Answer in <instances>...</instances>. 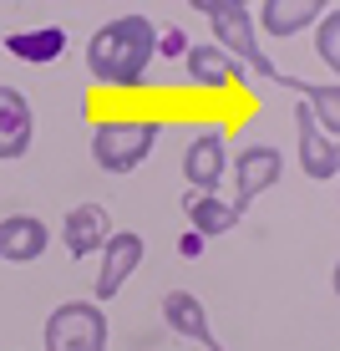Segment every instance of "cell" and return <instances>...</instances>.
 <instances>
[{"instance_id": "2", "label": "cell", "mask_w": 340, "mask_h": 351, "mask_svg": "<svg viewBox=\"0 0 340 351\" xmlns=\"http://www.w3.org/2000/svg\"><path fill=\"white\" fill-rule=\"evenodd\" d=\"M157 138H163V123L157 117H107V123L92 128V163L102 173H132L153 158Z\"/></svg>"}, {"instance_id": "7", "label": "cell", "mask_w": 340, "mask_h": 351, "mask_svg": "<svg viewBox=\"0 0 340 351\" xmlns=\"http://www.w3.org/2000/svg\"><path fill=\"white\" fill-rule=\"evenodd\" d=\"M142 255H148V245H142L138 229H112V234H107L102 255H96V260H102V270H96V306L112 300L117 290L132 280V270L142 265Z\"/></svg>"}, {"instance_id": "6", "label": "cell", "mask_w": 340, "mask_h": 351, "mask_svg": "<svg viewBox=\"0 0 340 351\" xmlns=\"http://www.w3.org/2000/svg\"><path fill=\"white\" fill-rule=\"evenodd\" d=\"M228 168H234V193H239L234 209L249 214V204L279 184V173H285V153L270 148V143H254V148H244L239 158H228Z\"/></svg>"}, {"instance_id": "16", "label": "cell", "mask_w": 340, "mask_h": 351, "mask_svg": "<svg viewBox=\"0 0 340 351\" xmlns=\"http://www.w3.org/2000/svg\"><path fill=\"white\" fill-rule=\"evenodd\" d=\"M183 214H188L193 234H203V239L228 234V229H239V219H244L228 199H218V193H193V189L183 193Z\"/></svg>"}, {"instance_id": "5", "label": "cell", "mask_w": 340, "mask_h": 351, "mask_svg": "<svg viewBox=\"0 0 340 351\" xmlns=\"http://www.w3.org/2000/svg\"><path fill=\"white\" fill-rule=\"evenodd\" d=\"M178 163H183V178H188L193 193H213L218 184H224V173H228V132L218 123L193 128Z\"/></svg>"}, {"instance_id": "13", "label": "cell", "mask_w": 340, "mask_h": 351, "mask_svg": "<svg viewBox=\"0 0 340 351\" xmlns=\"http://www.w3.org/2000/svg\"><path fill=\"white\" fill-rule=\"evenodd\" d=\"M107 234H112V219H107L102 204H77V209H71L66 219H62V245H66V255H71V260H92V255H102Z\"/></svg>"}, {"instance_id": "4", "label": "cell", "mask_w": 340, "mask_h": 351, "mask_svg": "<svg viewBox=\"0 0 340 351\" xmlns=\"http://www.w3.org/2000/svg\"><path fill=\"white\" fill-rule=\"evenodd\" d=\"M46 351H107V316L96 300H62L46 316Z\"/></svg>"}, {"instance_id": "9", "label": "cell", "mask_w": 340, "mask_h": 351, "mask_svg": "<svg viewBox=\"0 0 340 351\" xmlns=\"http://www.w3.org/2000/svg\"><path fill=\"white\" fill-rule=\"evenodd\" d=\"M183 71H188V82L198 92H228V87H249V71L234 62V56H224L218 46H198L193 41L188 51H183Z\"/></svg>"}, {"instance_id": "10", "label": "cell", "mask_w": 340, "mask_h": 351, "mask_svg": "<svg viewBox=\"0 0 340 351\" xmlns=\"http://www.w3.org/2000/svg\"><path fill=\"white\" fill-rule=\"evenodd\" d=\"M31 143H36V112H31L26 92L0 82V163L26 158Z\"/></svg>"}, {"instance_id": "12", "label": "cell", "mask_w": 340, "mask_h": 351, "mask_svg": "<svg viewBox=\"0 0 340 351\" xmlns=\"http://www.w3.org/2000/svg\"><path fill=\"white\" fill-rule=\"evenodd\" d=\"M163 321L173 336H183V341H198L203 351H224V341L213 336L209 326V311H203V300L193 295V290H168L163 295Z\"/></svg>"}, {"instance_id": "19", "label": "cell", "mask_w": 340, "mask_h": 351, "mask_svg": "<svg viewBox=\"0 0 340 351\" xmlns=\"http://www.w3.org/2000/svg\"><path fill=\"white\" fill-rule=\"evenodd\" d=\"M153 46H157V56H163V62H183V51H188L193 41H188L183 26H157V41H153Z\"/></svg>"}, {"instance_id": "14", "label": "cell", "mask_w": 340, "mask_h": 351, "mask_svg": "<svg viewBox=\"0 0 340 351\" xmlns=\"http://www.w3.org/2000/svg\"><path fill=\"white\" fill-rule=\"evenodd\" d=\"M46 245H51V229L36 219V214H10V219H0V260L31 265V260L46 255Z\"/></svg>"}, {"instance_id": "20", "label": "cell", "mask_w": 340, "mask_h": 351, "mask_svg": "<svg viewBox=\"0 0 340 351\" xmlns=\"http://www.w3.org/2000/svg\"><path fill=\"white\" fill-rule=\"evenodd\" d=\"M203 245H209V239H203V234H193V229H188V234L178 239V255H183V260H198V255H203Z\"/></svg>"}, {"instance_id": "22", "label": "cell", "mask_w": 340, "mask_h": 351, "mask_svg": "<svg viewBox=\"0 0 340 351\" xmlns=\"http://www.w3.org/2000/svg\"><path fill=\"white\" fill-rule=\"evenodd\" d=\"M239 5H254V0H239Z\"/></svg>"}, {"instance_id": "8", "label": "cell", "mask_w": 340, "mask_h": 351, "mask_svg": "<svg viewBox=\"0 0 340 351\" xmlns=\"http://www.w3.org/2000/svg\"><path fill=\"white\" fill-rule=\"evenodd\" d=\"M295 138H300V168H305V178H315V184H335V178H340V143L315 123V112L305 102L295 107Z\"/></svg>"}, {"instance_id": "11", "label": "cell", "mask_w": 340, "mask_h": 351, "mask_svg": "<svg viewBox=\"0 0 340 351\" xmlns=\"http://www.w3.org/2000/svg\"><path fill=\"white\" fill-rule=\"evenodd\" d=\"M335 10V0H259V36H274V41H289V36L310 31L315 21Z\"/></svg>"}, {"instance_id": "21", "label": "cell", "mask_w": 340, "mask_h": 351, "mask_svg": "<svg viewBox=\"0 0 340 351\" xmlns=\"http://www.w3.org/2000/svg\"><path fill=\"white\" fill-rule=\"evenodd\" d=\"M188 5H193V10H198V16H209V10L218 5V0H188Z\"/></svg>"}, {"instance_id": "1", "label": "cell", "mask_w": 340, "mask_h": 351, "mask_svg": "<svg viewBox=\"0 0 340 351\" xmlns=\"http://www.w3.org/2000/svg\"><path fill=\"white\" fill-rule=\"evenodd\" d=\"M157 26L148 16H112L87 41V77L102 92H138L157 56Z\"/></svg>"}, {"instance_id": "17", "label": "cell", "mask_w": 340, "mask_h": 351, "mask_svg": "<svg viewBox=\"0 0 340 351\" xmlns=\"http://www.w3.org/2000/svg\"><path fill=\"white\" fill-rule=\"evenodd\" d=\"M270 82H274V87L300 92V97H305V107L315 112V123L335 138V128H340V87H335V82H305V77H289V71H274Z\"/></svg>"}, {"instance_id": "15", "label": "cell", "mask_w": 340, "mask_h": 351, "mask_svg": "<svg viewBox=\"0 0 340 351\" xmlns=\"http://www.w3.org/2000/svg\"><path fill=\"white\" fill-rule=\"evenodd\" d=\"M5 46L16 62H31V66H46V62H62L66 51V31L62 26H26V31H5Z\"/></svg>"}, {"instance_id": "18", "label": "cell", "mask_w": 340, "mask_h": 351, "mask_svg": "<svg viewBox=\"0 0 340 351\" xmlns=\"http://www.w3.org/2000/svg\"><path fill=\"white\" fill-rule=\"evenodd\" d=\"M315 26H320V31H315V51H320L325 71H335L340 66V10H325Z\"/></svg>"}, {"instance_id": "3", "label": "cell", "mask_w": 340, "mask_h": 351, "mask_svg": "<svg viewBox=\"0 0 340 351\" xmlns=\"http://www.w3.org/2000/svg\"><path fill=\"white\" fill-rule=\"evenodd\" d=\"M209 31H213L218 51L234 56L244 71H254V77H264V82L279 71L270 56H264V46H259V26H254L249 5H239V0H218V5L209 10Z\"/></svg>"}]
</instances>
